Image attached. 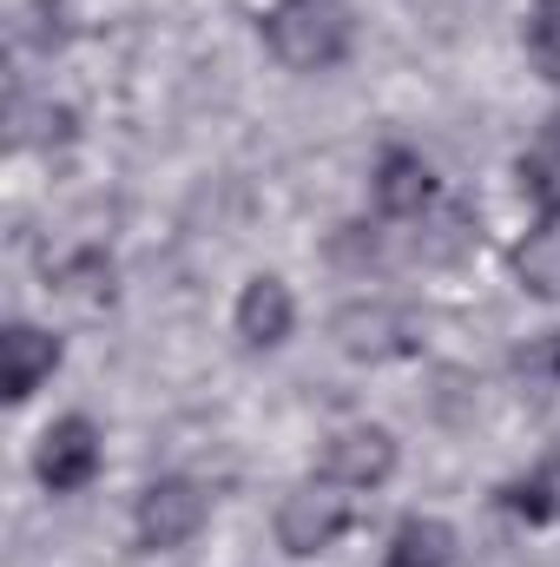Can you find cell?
<instances>
[{"instance_id": "8", "label": "cell", "mask_w": 560, "mask_h": 567, "mask_svg": "<svg viewBox=\"0 0 560 567\" xmlns=\"http://www.w3.org/2000/svg\"><path fill=\"white\" fill-rule=\"evenodd\" d=\"M290 317H297V303H290L283 278H251L245 284V297H238V337H245L251 350L283 343V337H290Z\"/></svg>"}, {"instance_id": "15", "label": "cell", "mask_w": 560, "mask_h": 567, "mask_svg": "<svg viewBox=\"0 0 560 567\" xmlns=\"http://www.w3.org/2000/svg\"><path fill=\"white\" fill-rule=\"evenodd\" d=\"M515 370H521L528 383H560V330H541V337H528V350L515 357Z\"/></svg>"}, {"instance_id": "9", "label": "cell", "mask_w": 560, "mask_h": 567, "mask_svg": "<svg viewBox=\"0 0 560 567\" xmlns=\"http://www.w3.org/2000/svg\"><path fill=\"white\" fill-rule=\"evenodd\" d=\"M428 192H435V178H428V165H422L416 152H383V165H376V205H383L390 218L422 212Z\"/></svg>"}, {"instance_id": "2", "label": "cell", "mask_w": 560, "mask_h": 567, "mask_svg": "<svg viewBox=\"0 0 560 567\" xmlns=\"http://www.w3.org/2000/svg\"><path fill=\"white\" fill-rule=\"evenodd\" d=\"M350 528V495L336 482H310V488H290L278 508V542L283 555H317L330 548L336 535Z\"/></svg>"}, {"instance_id": "14", "label": "cell", "mask_w": 560, "mask_h": 567, "mask_svg": "<svg viewBox=\"0 0 560 567\" xmlns=\"http://www.w3.org/2000/svg\"><path fill=\"white\" fill-rule=\"evenodd\" d=\"M515 508H521L528 522H560V455L541 462V468L515 488Z\"/></svg>"}, {"instance_id": "3", "label": "cell", "mask_w": 560, "mask_h": 567, "mask_svg": "<svg viewBox=\"0 0 560 567\" xmlns=\"http://www.w3.org/2000/svg\"><path fill=\"white\" fill-rule=\"evenodd\" d=\"M198 528H205V488H198V482L158 475V482L139 495V548H152V555L185 548Z\"/></svg>"}, {"instance_id": "11", "label": "cell", "mask_w": 560, "mask_h": 567, "mask_svg": "<svg viewBox=\"0 0 560 567\" xmlns=\"http://www.w3.org/2000/svg\"><path fill=\"white\" fill-rule=\"evenodd\" d=\"M448 555H455V535L448 522H428V515L403 522L390 542V567H448Z\"/></svg>"}, {"instance_id": "12", "label": "cell", "mask_w": 560, "mask_h": 567, "mask_svg": "<svg viewBox=\"0 0 560 567\" xmlns=\"http://www.w3.org/2000/svg\"><path fill=\"white\" fill-rule=\"evenodd\" d=\"M515 278H521V290H535V297H560V225H541V231L521 238Z\"/></svg>"}, {"instance_id": "10", "label": "cell", "mask_w": 560, "mask_h": 567, "mask_svg": "<svg viewBox=\"0 0 560 567\" xmlns=\"http://www.w3.org/2000/svg\"><path fill=\"white\" fill-rule=\"evenodd\" d=\"M515 178H521V192H528V205L541 218H560V133H541V140L528 145L521 165H515Z\"/></svg>"}, {"instance_id": "5", "label": "cell", "mask_w": 560, "mask_h": 567, "mask_svg": "<svg viewBox=\"0 0 560 567\" xmlns=\"http://www.w3.org/2000/svg\"><path fill=\"white\" fill-rule=\"evenodd\" d=\"M40 482L53 488V495H73V488H86L93 475H100V429L86 423V416H66V423H53L40 435Z\"/></svg>"}, {"instance_id": "7", "label": "cell", "mask_w": 560, "mask_h": 567, "mask_svg": "<svg viewBox=\"0 0 560 567\" xmlns=\"http://www.w3.org/2000/svg\"><path fill=\"white\" fill-rule=\"evenodd\" d=\"M0 357H7V403H27L53 370H60V337L33 330V323H13L0 337Z\"/></svg>"}, {"instance_id": "4", "label": "cell", "mask_w": 560, "mask_h": 567, "mask_svg": "<svg viewBox=\"0 0 560 567\" xmlns=\"http://www.w3.org/2000/svg\"><path fill=\"white\" fill-rule=\"evenodd\" d=\"M390 468H396V442H390V429H376V423L336 429L323 442V482H336V488H376Z\"/></svg>"}, {"instance_id": "13", "label": "cell", "mask_w": 560, "mask_h": 567, "mask_svg": "<svg viewBox=\"0 0 560 567\" xmlns=\"http://www.w3.org/2000/svg\"><path fill=\"white\" fill-rule=\"evenodd\" d=\"M528 53L560 86V0H535V13H528Z\"/></svg>"}, {"instance_id": "1", "label": "cell", "mask_w": 560, "mask_h": 567, "mask_svg": "<svg viewBox=\"0 0 560 567\" xmlns=\"http://www.w3.org/2000/svg\"><path fill=\"white\" fill-rule=\"evenodd\" d=\"M265 40L290 73H323L350 47V13L343 0H278L265 13Z\"/></svg>"}, {"instance_id": "6", "label": "cell", "mask_w": 560, "mask_h": 567, "mask_svg": "<svg viewBox=\"0 0 560 567\" xmlns=\"http://www.w3.org/2000/svg\"><path fill=\"white\" fill-rule=\"evenodd\" d=\"M409 317L396 310V303H350V310H336V343L350 350V357H363V363H383V357H403L409 350Z\"/></svg>"}]
</instances>
